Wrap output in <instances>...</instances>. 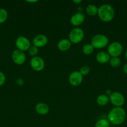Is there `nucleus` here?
I'll list each match as a JSON object with an SVG mask.
<instances>
[{
	"label": "nucleus",
	"mask_w": 127,
	"mask_h": 127,
	"mask_svg": "<svg viewBox=\"0 0 127 127\" xmlns=\"http://www.w3.org/2000/svg\"><path fill=\"white\" fill-rule=\"evenodd\" d=\"M127 117V113L123 107H113L108 112L107 120L110 124L120 125L123 124Z\"/></svg>",
	"instance_id": "obj_1"
},
{
	"label": "nucleus",
	"mask_w": 127,
	"mask_h": 127,
	"mask_svg": "<svg viewBox=\"0 0 127 127\" xmlns=\"http://www.w3.org/2000/svg\"><path fill=\"white\" fill-rule=\"evenodd\" d=\"M97 15L102 22H109L114 18L115 10L110 4H104L98 7Z\"/></svg>",
	"instance_id": "obj_2"
},
{
	"label": "nucleus",
	"mask_w": 127,
	"mask_h": 127,
	"mask_svg": "<svg viewBox=\"0 0 127 127\" xmlns=\"http://www.w3.org/2000/svg\"><path fill=\"white\" fill-rule=\"evenodd\" d=\"M109 39L103 34H97L92 37L91 40V44L94 48L102 49L108 45Z\"/></svg>",
	"instance_id": "obj_3"
},
{
	"label": "nucleus",
	"mask_w": 127,
	"mask_h": 127,
	"mask_svg": "<svg viewBox=\"0 0 127 127\" xmlns=\"http://www.w3.org/2000/svg\"><path fill=\"white\" fill-rule=\"evenodd\" d=\"M84 31L80 27H75L72 29L68 34V40L73 44L79 43L84 38Z\"/></svg>",
	"instance_id": "obj_4"
},
{
	"label": "nucleus",
	"mask_w": 127,
	"mask_h": 127,
	"mask_svg": "<svg viewBox=\"0 0 127 127\" xmlns=\"http://www.w3.org/2000/svg\"><path fill=\"white\" fill-rule=\"evenodd\" d=\"M123 50V47L118 42H113L110 43L107 48V53L110 57H119Z\"/></svg>",
	"instance_id": "obj_5"
},
{
	"label": "nucleus",
	"mask_w": 127,
	"mask_h": 127,
	"mask_svg": "<svg viewBox=\"0 0 127 127\" xmlns=\"http://www.w3.org/2000/svg\"><path fill=\"white\" fill-rule=\"evenodd\" d=\"M110 102L115 107H122L125 104V99L123 94L120 92H112L109 96Z\"/></svg>",
	"instance_id": "obj_6"
},
{
	"label": "nucleus",
	"mask_w": 127,
	"mask_h": 127,
	"mask_svg": "<svg viewBox=\"0 0 127 127\" xmlns=\"http://www.w3.org/2000/svg\"><path fill=\"white\" fill-rule=\"evenodd\" d=\"M15 44H16L17 50H19L24 52L29 50L31 46V42L29 41V40L27 37L22 35L19 36L16 38V41H15Z\"/></svg>",
	"instance_id": "obj_7"
},
{
	"label": "nucleus",
	"mask_w": 127,
	"mask_h": 127,
	"mask_svg": "<svg viewBox=\"0 0 127 127\" xmlns=\"http://www.w3.org/2000/svg\"><path fill=\"white\" fill-rule=\"evenodd\" d=\"M30 65L34 71L37 72L41 71L45 67V62L42 58L39 56L32 57L30 61Z\"/></svg>",
	"instance_id": "obj_8"
},
{
	"label": "nucleus",
	"mask_w": 127,
	"mask_h": 127,
	"mask_svg": "<svg viewBox=\"0 0 127 127\" xmlns=\"http://www.w3.org/2000/svg\"><path fill=\"white\" fill-rule=\"evenodd\" d=\"M11 58L12 62L17 65H22L26 61V56L24 52L17 49L12 52Z\"/></svg>",
	"instance_id": "obj_9"
},
{
	"label": "nucleus",
	"mask_w": 127,
	"mask_h": 127,
	"mask_svg": "<svg viewBox=\"0 0 127 127\" xmlns=\"http://www.w3.org/2000/svg\"><path fill=\"white\" fill-rule=\"evenodd\" d=\"M83 81V76L78 71H74L70 74L68 76V82L73 87L80 85Z\"/></svg>",
	"instance_id": "obj_10"
},
{
	"label": "nucleus",
	"mask_w": 127,
	"mask_h": 127,
	"mask_svg": "<svg viewBox=\"0 0 127 127\" xmlns=\"http://www.w3.org/2000/svg\"><path fill=\"white\" fill-rule=\"evenodd\" d=\"M85 15L80 12H78L72 15L70 19V22L73 26L75 27H79L85 21Z\"/></svg>",
	"instance_id": "obj_11"
},
{
	"label": "nucleus",
	"mask_w": 127,
	"mask_h": 127,
	"mask_svg": "<svg viewBox=\"0 0 127 127\" xmlns=\"http://www.w3.org/2000/svg\"><path fill=\"white\" fill-rule=\"evenodd\" d=\"M48 38L46 35L39 34L36 35L32 40V44L37 48H42L47 45Z\"/></svg>",
	"instance_id": "obj_12"
},
{
	"label": "nucleus",
	"mask_w": 127,
	"mask_h": 127,
	"mask_svg": "<svg viewBox=\"0 0 127 127\" xmlns=\"http://www.w3.org/2000/svg\"><path fill=\"white\" fill-rule=\"evenodd\" d=\"M110 56L109 55L107 52H100L96 55V60L98 63H100V64H105L109 62L110 60Z\"/></svg>",
	"instance_id": "obj_13"
},
{
	"label": "nucleus",
	"mask_w": 127,
	"mask_h": 127,
	"mask_svg": "<svg viewBox=\"0 0 127 127\" xmlns=\"http://www.w3.org/2000/svg\"><path fill=\"white\" fill-rule=\"evenodd\" d=\"M72 43L67 38H62L57 43V48L61 52H66L70 48Z\"/></svg>",
	"instance_id": "obj_14"
},
{
	"label": "nucleus",
	"mask_w": 127,
	"mask_h": 127,
	"mask_svg": "<svg viewBox=\"0 0 127 127\" xmlns=\"http://www.w3.org/2000/svg\"><path fill=\"white\" fill-rule=\"evenodd\" d=\"M36 112L38 114L41 115H47L49 112V107L48 105L44 102H39L37 103L36 105Z\"/></svg>",
	"instance_id": "obj_15"
},
{
	"label": "nucleus",
	"mask_w": 127,
	"mask_h": 127,
	"mask_svg": "<svg viewBox=\"0 0 127 127\" xmlns=\"http://www.w3.org/2000/svg\"><path fill=\"white\" fill-rule=\"evenodd\" d=\"M97 104L100 106H105L110 102L109 97L106 94H100L97 97Z\"/></svg>",
	"instance_id": "obj_16"
},
{
	"label": "nucleus",
	"mask_w": 127,
	"mask_h": 127,
	"mask_svg": "<svg viewBox=\"0 0 127 127\" xmlns=\"http://www.w3.org/2000/svg\"><path fill=\"white\" fill-rule=\"evenodd\" d=\"M98 7L94 4H89L86 7V13L90 16H95L98 14Z\"/></svg>",
	"instance_id": "obj_17"
},
{
	"label": "nucleus",
	"mask_w": 127,
	"mask_h": 127,
	"mask_svg": "<svg viewBox=\"0 0 127 127\" xmlns=\"http://www.w3.org/2000/svg\"><path fill=\"white\" fill-rule=\"evenodd\" d=\"M94 49L91 43H86L82 47V52L86 55H90L93 53Z\"/></svg>",
	"instance_id": "obj_18"
},
{
	"label": "nucleus",
	"mask_w": 127,
	"mask_h": 127,
	"mask_svg": "<svg viewBox=\"0 0 127 127\" xmlns=\"http://www.w3.org/2000/svg\"><path fill=\"white\" fill-rule=\"evenodd\" d=\"M110 124L107 119H100L96 122L95 127H109Z\"/></svg>",
	"instance_id": "obj_19"
},
{
	"label": "nucleus",
	"mask_w": 127,
	"mask_h": 127,
	"mask_svg": "<svg viewBox=\"0 0 127 127\" xmlns=\"http://www.w3.org/2000/svg\"><path fill=\"white\" fill-rule=\"evenodd\" d=\"M109 63L113 68H118L121 64V60L119 57H111Z\"/></svg>",
	"instance_id": "obj_20"
},
{
	"label": "nucleus",
	"mask_w": 127,
	"mask_h": 127,
	"mask_svg": "<svg viewBox=\"0 0 127 127\" xmlns=\"http://www.w3.org/2000/svg\"><path fill=\"white\" fill-rule=\"evenodd\" d=\"M8 13L5 9L0 7V24L4 23L7 20Z\"/></svg>",
	"instance_id": "obj_21"
},
{
	"label": "nucleus",
	"mask_w": 127,
	"mask_h": 127,
	"mask_svg": "<svg viewBox=\"0 0 127 127\" xmlns=\"http://www.w3.org/2000/svg\"><path fill=\"white\" fill-rule=\"evenodd\" d=\"M28 52L29 54L31 57H36V56H37V54H38L39 53V48L34 45L31 46V47H30L29 49Z\"/></svg>",
	"instance_id": "obj_22"
},
{
	"label": "nucleus",
	"mask_w": 127,
	"mask_h": 127,
	"mask_svg": "<svg viewBox=\"0 0 127 127\" xmlns=\"http://www.w3.org/2000/svg\"><path fill=\"white\" fill-rule=\"evenodd\" d=\"M90 68L88 66H83L80 68L79 72L83 76L87 75L90 73Z\"/></svg>",
	"instance_id": "obj_23"
},
{
	"label": "nucleus",
	"mask_w": 127,
	"mask_h": 127,
	"mask_svg": "<svg viewBox=\"0 0 127 127\" xmlns=\"http://www.w3.org/2000/svg\"><path fill=\"white\" fill-rule=\"evenodd\" d=\"M6 81V76L2 72L0 71V87L2 86Z\"/></svg>",
	"instance_id": "obj_24"
},
{
	"label": "nucleus",
	"mask_w": 127,
	"mask_h": 127,
	"mask_svg": "<svg viewBox=\"0 0 127 127\" xmlns=\"http://www.w3.org/2000/svg\"><path fill=\"white\" fill-rule=\"evenodd\" d=\"M123 72H124L126 74H127V63H125V64H124V66H123Z\"/></svg>",
	"instance_id": "obj_25"
},
{
	"label": "nucleus",
	"mask_w": 127,
	"mask_h": 127,
	"mask_svg": "<svg viewBox=\"0 0 127 127\" xmlns=\"http://www.w3.org/2000/svg\"><path fill=\"white\" fill-rule=\"evenodd\" d=\"M112 91L110 90V89H107V91H106V95H108V97L110 96V95H111V94H112Z\"/></svg>",
	"instance_id": "obj_26"
},
{
	"label": "nucleus",
	"mask_w": 127,
	"mask_h": 127,
	"mask_svg": "<svg viewBox=\"0 0 127 127\" xmlns=\"http://www.w3.org/2000/svg\"><path fill=\"white\" fill-rule=\"evenodd\" d=\"M72 2L75 4H79L80 3H81V2H82V0H73Z\"/></svg>",
	"instance_id": "obj_27"
},
{
	"label": "nucleus",
	"mask_w": 127,
	"mask_h": 127,
	"mask_svg": "<svg viewBox=\"0 0 127 127\" xmlns=\"http://www.w3.org/2000/svg\"><path fill=\"white\" fill-rule=\"evenodd\" d=\"M27 2H33V3H34V2H37V1H27Z\"/></svg>",
	"instance_id": "obj_28"
},
{
	"label": "nucleus",
	"mask_w": 127,
	"mask_h": 127,
	"mask_svg": "<svg viewBox=\"0 0 127 127\" xmlns=\"http://www.w3.org/2000/svg\"><path fill=\"white\" fill-rule=\"evenodd\" d=\"M125 58L127 60V50H126V52H125Z\"/></svg>",
	"instance_id": "obj_29"
}]
</instances>
